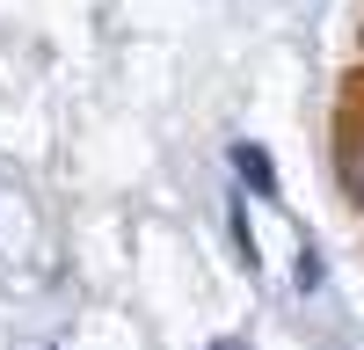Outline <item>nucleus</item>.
<instances>
[{
  "mask_svg": "<svg viewBox=\"0 0 364 350\" xmlns=\"http://www.w3.org/2000/svg\"><path fill=\"white\" fill-rule=\"evenodd\" d=\"M291 270H299V292H321V255H314V248H299Z\"/></svg>",
  "mask_w": 364,
  "mask_h": 350,
  "instance_id": "f03ea898",
  "label": "nucleus"
},
{
  "mask_svg": "<svg viewBox=\"0 0 364 350\" xmlns=\"http://www.w3.org/2000/svg\"><path fill=\"white\" fill-rule=\"evenodd\" d=\"M233 168H240V183H248L255 197H277V175H269V154H262L255 139H240V146H233Z\"/></svg>",
  "mask_w": 364,
  "mask_h": 350,
  "instance_id": "f257e3e1",
  "label": "nucleus"
},
{
  "mask_svg": "<svg viewBox=\"0 0 364 350\" xmlns=\"http://www.w3.org/2000/svg\"><path fill=\"white\" fill-rule=\"evenodd\" d=\"M350 197L364 204V146H350Z\"/></svg>",
  "mask_w": 364,
  "mask_h": 350,
  "instance_id": "7ed1b4c3",
  "label": "nucleus"
},
{
  "mask_svg": "<svg viewBox=\"0 0 364 350\" xmlns=\"http://www.w3.org/2000/svg\"><path fill=\"white\" fill-rule=\"evenodd\" d=\"M211 350H240V343H211Z\"/></svg>",
  "mask_w": 364,
  "mask_h": 350,
  "instance_id": "20e7f679",
  "label": "nucleus"
}]
</instances>
